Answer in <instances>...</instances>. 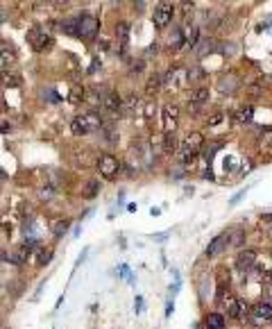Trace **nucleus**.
Here are the masks:
<instances>
[{"mask_svg": "<svg viewBox=\"0 0 272 329\" xmlns=\"http://www.w3.org/2000/svg\"><path fill=\"white\" fill-rule=\"evenodd\" d=\"M102 127V118H100L95 111H89V114H80L71 120V132L75 137H89V134L98 132Z\"/></svg>", "mask_w": 272, "mask_h": 329, "instance_id": "obj_1", "label": "nucleus"}, {"mask_svg": "<svg viewBox=\"0 0 272 329\" xmlns=\"http://www.w3.org/2000/svg\"><path fill=\"white\" fill-rule=\"evenodd\" d=\"M27 41H30V46L34 48L36 52H45L50 46H52V37H50V34L45 32L43 28L27 30Z\"/></svg>", "mask_w": 272, "mask_h": 329, "instance_id": "obj_2", "label": "nucleus"}, {"mask_svg": "<svg viewBox=\"0 0 272 329\" xmlns=\"http://www.w3.org/2000/svg\"><path fill=\"white\" fill-rule=\"evenodd\" d=\"M118 168H120V164H118V159H116L113 155H109V152L100 155V159H98V170H100V175H102L104 179H113V177H116Z\"/></svg>", "mask_w": 272, "mask_h": 329, "instance_id": "obj_3", "label": "nucleus"}, {"mask_svg": "<svg viewBox=\"0 0 272 329\" xmlns=\"http://www.w3.org/2000/svg\"><path fill=\"white\" fill-rule=\"evenodd\" d=\"M172 14H175V5H172V3H159V5L154 7V16H152L154 25H157L159 30L166 28L172 21Z\"/></svg>", "mask_w": 272, "mask_h": 329, "instance_id": "obj_4", "label": "nucleus"}, {"mask_svg": "<svg viewBox=\"0 0 272 329\" xmlns=\"http://www.w3.org/2000/svg\"><path fill=\"white\" fill-rule=\"evenodd\" d=\"M161 116H163V134H175L177 120H179V109H177V105H166Z\"/></svg>", "mask_w": 272, "mask_h": 329, "instance_id": "obj_5", "label": "nucleus"}, {"mask_svg": "<svg viewBox=\"0 0 272 329\" xmlns=\"http://www.w3.org/2000/svg\"><path fill=\"white\" fill-rule=\"evenodd\" d=\"M100 30V21L95 19V16H82L80 19V37L82 39H95V34H98Z\"/></svg>", "mask_w": 272, "mask_h": 329, "instance_id": "obj_6", "label": "nucleus"}, {"mask_svg": "<svg viewBox=\"0 0 272 329\" xmlns=\"http://www.w3.org/2000/svg\"><path fill=\"white\" fill-rule=\"evenodd\" d=\"M102 111H107V114H111V116H116L118 111H122V98L118 96L116 91H107L102 96Z\"/></svg>", "mask_w": 272, "mask_h": 329, "instance_id": "obj_7", "label": "nucleus"}, {"mask_svg": "<svg viewBox=\"0 0 272 329\" xmlns=\"http://www.w3.org/2000/svg\"><path fill=\"white\" fill-rule=\"evenodd\" d=\"M229 241H231L229 234H218V236L207 245V256H209V259H213V256L222 254V252H225V247L229 245Z\"/></svg>", "mask_w": 272, "mask_h": 329, "instance_id": "obj_8", "label": "nucleus"}, {"mask_svg": "<svg viewBox=\"0 0 272 329\" xmlns=\"http://www.w3.org/2000/svg\"><path fill=\"white\" fill-rule=\"evenodd\" d=\"M204 146V137L202 132H188L184 137V148L181 152H190V155H197V150Z\"/></svg>", "mask_w": 272, "mask_h": 329, "instance_id": "obj_9", "label": "nucleus"}, {"mask_svg": "<svg viewBox=\"0 0 272 329\" xmlns=\"http://www.w3.org/2000/svg\"><path fill=\"white\" fill-rule=\"evenodd\" d=\"M256 264V250H252V247H247V250H240L238 256H236V268L238 270H249L252 266Z\"/></svg>", "mask_w": 272, "mask_h": 329, "instance_id": "obj_10", "label": "nucleus"}, {"mask_svg": "<svg viewBox=\"0 0 272 329\" xmlns=\"http://www.w3.org/2000/svg\"><path fill=\"white\" fill-rule=\"evenodd\" d=\"M30 254H32V247L23 243V245L14 247V250L9 252V254H3V256H5V261H12V264H25L27 256H30Z\"/></svg>", "mask_w": 272, "mask_h": 329, "instance_id": "obj_11", "label": "nucleus"}, {"mask_svg": "<svg viewBox=\"0 0 272 329\" xmlns=\"http://www.w3.org/2000/svg\"><path fill=\"white\" fill-rule=\"evenodd\" d=\"M252 320H254L256 324L272 320V304H270V302H261V304L254 306V311H252Z\"/></svg>", "mask_w": 272, "mask_h": 329, "instance_id": "obj_12", "label": "nucleus"}, {"mask_svg": "<svg viewBox=\"0 0 272 329\" xmlns=\"http://www.w3.org/2000/svg\"><path fill=\"white\" fill-rule=\"evenodd\" d=\"M127 39H129V23H127V21H120V23L116 25V41H118L120 55L127 52Z\"/></svg>", "mask_w": 272, "mask_h": 329, "instance_id": "obj_13", "label": "nucleus"}, {"mask_svg": "<svg viewBox=\"0 0 272 329\" xmlns=\"http://www.w3.org/2000/svg\"><path fill=\"white\" fill-rule=\"evenodd\" d=\"M216 87L220 93H234L236 89H238V78H236V75H222Z\"/></svg>", "mask_w": 272, "mask_h": 329, "instance_id": "obj_14", "label": "nucleus"}, {"mask_svg": "<svg viewBox=\"0 0 272 329\" xmlns=\"http://www.w3.org/2000/svg\"><path fill=\"white\" fill-rule=\"evenodd\" d=\"M61 32L68 34V37H80V19H66L61 21Z\"/></svg>", "mask_w": 272, "mask_h": 329, "instance_id": "obj_15", "label": "nucleus"}, {"mask_svg": "<svg viewBox=\"0 0 272 329\" xmlns=\"http://www.w3.org/2000/svg\"><path fill=\"white\" fill-rule=\"evenodd\" d=\"M258 150H261V155L272 157V129H267V132L258 139Z\"/></svg>", "mask_w": 272, "mask_h": 329, "instance_id": "obj_16", "label": "nucleus"}, {"mask_svg": "<svg viewBox=\"0 0 272 329\" xmlns=\"http://www.w3.org/2000/svg\"><path fill=\"white\" fill-rule=\"evenodd\" d=\"M161 84H163V78H161V75L154 73L152 78L148 80V84H145V96H154V93H157L159 89H161Z\"/></svg>", "mask_w": 272, "mask_h": 329, "instance_id": "obj_17", "label": "nucleus"}, {"mask_svg": "<svg viewBox=\"0 0 272 329\" xmlns=\"http://www.w3.org/2000/svg\"><path fill=\"white\" fill-rule=\"evenodd\" d=\"M68 225H71V220L68 218H57L50 223V232L54 234V236H63V232L68 229Z\"/></svg>", "mask_w": 272, "mask_h": 329, "instance_id": "obj_18", "label": "nucleus"}, {"mask_svg": "<svg viewBox=\"0 0 272 329\" xmlns=\"http://www.w3.org/2000/svg\"><path fill=\"white\" fill-rule=\"evenodd\" d=\"M207 329H225V315L222 313H209L207 315Z\"/></svg>", "mask_w": 272, "mask_h": 329, "instance_id": "obj_19", "label": "nucleus"}, {"mask_svg": "<svg viewBox=\"0 0 272 329\" xmlns=\"http://www.w3.org/2000/svg\"><path fill=\"white\" fill-rule=\"evenodd\" d=\"M207 100H209V89H197V91H193V96H190V105H193L195 109L202 107Z\"/></svg>", "mask_w": 272, "mask_h": 329, "instance_id": "obj_20", "label": "nucleus"}, {"mask_svg": "<svg viewBox=\"0 0 272 329\" xmlns=\"http://www.w3.org/2000/svg\"><path fill=\"white\" fill-rule=\"evenodd\" d=\"M216 48H218V46H216V41H213V39H202V41L195 46V52L202 57V55H207V52H213Z\"/></svg>", "mask_w": 272, "mask_h": 329, "instance_id": "obj_21", "label": "nucleus"}, {"mask_svg": "<svg viewBox=\"0 0 272 329\" xmlns=\"http://www.w3.org/2000/svg\"><path fill=\"white\" fill-rule=\"evenodd\" d=\"M181 41H184V37H181V30L177 28L175 32H172L170 37H168V48H172V50H177V48L181 46Z\"/></svg>", "mask_w": 272, "mask_h": 329, "instance_id": "obj_22", "label": "nucleus"}, {"mask_svg": "<svg viewBox=\"0 0 272 329\" xmlns=\"http://www.w3.org/2000/svg\"><path fill=\"white\" fill-rule=\"evenodd\" d=\"M177 148V141H175V134H163V152L172 155Z\"/></svg>", "mask_w": 272, "mask_h": 329, "instance_id": "obj_23", "label": "nucleus"}, {"mask_svg": "<svg viewBox=\"0 0 272 329\" xmlns=\"http://www.w3.org/2000/svg\"><path fill=\"white\" fill-rule=\"evenodd\" d=\"M136 105H139V98H136L134 93H127V96H122V111H131Z\"/></svg>", "mask_w": 272, "mask_h": 329, "instance_id": "obj_24", "label": "nucleus"}, {"mask_svg": "<svg viewBox=\"0 0 272 329\" xmlns=\"http://www.w3.org/2000/svg\"><path fill=\"white\" fill-rule=\"evenodd\" d=\"M252 116H254V109L247 105V107H243V109L238 111V116H236V118H238L240 123H249V120H252Z\"/></svg>", "mask_w": 272, "mask_h": 329, "instance_id": "obj_25", "label": "nucleus"}, {"mask_svg": "<svg viewBox=\"0 0 272 329\" xmlns=\"http://www.w3.org/2000/svg\"><path fill=\"white\" fill-rule=\"evenodd\" d=\"M50 256H52V252L50 250H39L36 252V266H45L50 261Z\"/></svg>", "mask_w": 272, "mask_h": 329, "instance_id": "obj_26", "label": "nucleus"}, {"mask_svg": "<svg viewBox=\"0 0 272 329\" xmlns=\"http://www.w3.org/2000/svg\"><path fill=\"white\" fill-rule=\"evenodd\" d=\"M98 191H100L98 182H89V184H86V188H84V191H82V195H84V198H93Z\"/></svg>", "mask_w": 272, "mask_h": 329, "instance_id": "obj_27", "label": "nucleus"}, {"mask_svg": "<svg viewBox=\"0 0 272 329\" xmlns=\"http://www.w3.org/2000/svg\"><path fill=\"white\" fill-rule=\"evenodd\" d=\"M202 75H204V71H202V69H197V66H193V69H190L188 73H186V80H188V82L193 80V82H195V80H202Z\"/></svg>", "mask_w": 272, "mask_h": 329, "instance_id": "obj_28", "label": "nucleus"}, {"mask_svg": "<svg viewBox=\"0 0 272 329\" xmlns=\"http://www.w3.org/2000/svg\"><path fill=\"white\" fill-rule=\"evenodd\" d=\"M14 64V55L12 52H7V46H3V69L7 71V66Z\"/></svg>", "mask_w": 272, "mask_h": 329, "instance_id": "obj_29", "label": "nucleus"}, {"mask_svg": "<svg viewBox=\"0 0 272 329\" xmlns=\"http://www.w3.org/2000/svg\"><path fill=\"white\" fill-rule=\"evenodd\" d=\"M227 120V116L225 114H213L211 118H209V127H218L220 123H225Z\"/></svg>", "mask_w": 272, "mask_h": 329, "instance_id": "obj_30", "label": "nucleus"}, {"mask_svg": "<svg viewBox=\"0 0 272 329\" xmlns=\"http://www.w3.org/2000/svg\"><path fill=\"white\" fill-rule=\"evenodd\" d=\"M71 96H73V100H75V102L84 100V89H80V87H77V84H75V87L71 89Z\"/></svg>", "mask_w": 272, "mask_h": 329, "instance_id": "obj_31", "label": "nucleus"}, {"mask_svg": "<svg viewBox=\"0 0 272 329\" xmlns=\"http://www.w3.org/2000/svg\"><path fill=\"white\" fill-rule=\"evenodd\" d=\"M5 84H7V87H18V84H21V80H18V75H7Z\"/></svg>", "mask_w": 272, "mask_h": 329, "instance_id": "obj_32", "label": "nucleus"}, {"mask_svg": "<svg viewBox=\"0 0 272 329\" xmlns=\"http://www.w3.org/2000/svg\"><path fill=\"white\" fill-rule=\"evenodd\" d=\"M152 116H154V105L148 102V105H145V118H152Z\"/></svg>", "mask_w": 272, "mask_h": 329, "instance_id": "obj_33", "label": "nucleus"}, {"mask_svg": "<svg viewBox=\"0 0 272 329\" xmlns=\"http://www.w3.org/2000/svg\"><path fill=\"white\" fill-rule=\"evenodd\" d=\"M265 225H267V227H272V216H267V218H265Z\"/></svg>", "mask_w": 272, "mask_h": 329, "instance_id": "obj_34", "label": "nucleus"}]
</instances>
